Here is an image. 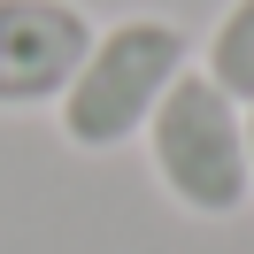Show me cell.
<instances>
[{"mask_svg":"<svg viewBox=\"0 0 254 254\" xmlns=\"http://www.w3.org/2000/svg\"><path fill=\"white\" fill-rule=\"evenodd\" d=\"M192 69V31L177 16H116L93 31L77 77L54 100V131L69 154H116L139 146V131L154 124V108L170 100V85Z\"/></svg>","mask_w":254,"mask_h":254,"instance_id":"cell-1","label":"cell"},{"mask_svg":"<svg viewBox=\"0 0 254 254\" xmlns=\"http://www.w3.org/2000/svg\"><path fill=\"white\" fill-rule=\"evenodd\" d=\"M146 170H154L162 200L185 208L200 223H231L239 208H254V170H247V108L231 93L185 69L170 85V100L154 108V124L139 131Z\"/></svg>","mask_w":254,"mask_h":254,"instance_id":"cell-2","label":"cell"},{"mask_svg":"<svg viewBox=\"0 0 254 254\" xmlns=\"http://www.w3.org/2000/svg\"><path fill=\"white\" fill-rule=\"evenodd\" d=\"M100 23L85 0H0V116H39L77 77Z\"/></svg>","mask_w":254,"mask_h":254,"instance_id":"cell-3","label":"cell"},{"mask_svg":"<svg viewBox=\"0 0 254 254\" xmlns=\"http://www.w3.org/2000/svg\"><path fill=\"white\" fill-rule=\"evenodd\" d=\"M192 69H200L216 93H231L239 108H254V0H223V16L208 23V39L192 47Z\"/></svg>","mask_w":254,"mask_h":254,"instance_id":"cell-4","label":"cell"},{"mask_svg":"<svg viewBox=\"0 0 254 254\" xmlns=\"http://www.w3.org/2000/svg\"><path fill=\"white\" fill-rule=\"evenodd\" d=\"M247 170H254V108H247Z\"/></svg>","mask_w":254,"mask_h":254,"instance_id":"cell-5","label":"cell"}]
</instances>
